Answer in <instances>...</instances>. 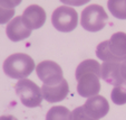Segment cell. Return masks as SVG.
Wrapping results in <instances>:
<instances>
[{"label":"cell","mask_w":126,"mask_h":120,"mask_svg":"<svg viewBox=\"0 0 126 120\" xmlns=\"http://www.w3.org/2000/svg\"><path fill=\"white\" fill-rule=\"evenodd\" d=\"M15 16V9L8 7L6 3H3L0 0V25L7 24L10 22L12 17Z\"/></svg>","instance_id":"obj_16"},{"label":"cell","mask_w":126,"mask_h":120,"mask_svg":"<svg viewBox=\"0 0 126 120\" xmlns=\"http://www.w3.org/2000/svg\"><path fill=\"white\" fill-rule=\"evenodd\" d=\"M102 79L114 87L125 82L121 73V62H104L102 65Z\"/></svg>","instance_id":"obj_12"},{"label":"cell","mask_w":126,"mask_h":120,"mask_svg":"<svg viewBox=\"0 0 126 120\" xmlns=\"http://www.w3.org/2000/svg\"><path fill=\"white\" fill-rule=\"evenodd\" d=\"M125 1H126V0H125Z\"/></svg>","instance_id":"obj_22"},{"label":"cell","mask_w":126,"mask_h":120,"mask_svg":"<svg viewBox=\"0 0 126 120\" xmlns=\"http://www.w3.org/2000/svg\"><path fill=\"white\" fill-rule=\"evenodd\" d=\"M68 92L69 87L65 79L57 84H52V85L43 84V87H41V93H43L44 99L50 103L63 101L68 96Z\"/></svg>","instance_id":"obj_10"},{"label":"cell","mask_w":126,"mask_h":120,"mask_svg":"<svg viewBox=\"0 0 126 120\" xmlns=\"http://www.w3.org/2000/svg\"><path fill=\"white\" fill-rule=\"evenodd\" d=\"M64 5L67 6H74V7H78V6H83L85 3L89 2L91 0H59Z\"/></svg>","instance_id":"obj_18"},{"label":"cell","mask_w":126,"mask_h":120,"mask_svg":"<svg viewBox=\"0 0 126 120\" xmlns=\"http://www.w3.org/2000/svg\"><path fill=\"white\" fill-rule=\"evenodd\" d=\"M121 73L123 76L124 81H126V60L121 62Z\"/></svg>","instance_id":"obj_20"},{"label":"cell","mask_w":126,"mask_h":120,"mask_svg":"<svg viewBox=\"0 0 126 120\" xmlns=\"http://www.w3.org/2000/svg\"><path fill=\"white\" fill-rule=\"evenodd\" d=\"M7 36L12 42H20L28 38L31 34V29H29L24 24L21 17H15L12 20H10L6 28Z\"/></svg>","instance_id":"obj_11"},{"label":"cell","mask_w":126,"mask_h":120,"mask_svg":"<svg viewBox=\"0 0 126 120\" xmlns=\"http://www.w3.org/2000/svg\"><path fill=\"white\" fill-rule=\"evenodd\" d=\"M75 76L78 82L77 92L80 96L91 98L97 96L100 91L99 77H102V65L97 61H83L77 66Z\"/></svg>","instance_id":"obj_1"},{"label":"cell","mask_w":126,"mask_h":120,"mask_svg":"<svg viewBox=\"0 0 126 120\" xmlns=\"http://www.w3.org/2000/svg\"><path fill=\"white\" fill-rule=\"evenodd\" d=\"M107 7L110 14L118 19H126V1L125 0H108Z\"/></svg>","instance_id":"obj_14"},{"label":"cell","mask_w":126,"mask_h":120,"mask_svg":"<svg viewBox=\"0 0 126 120\" xmlns=\"http://www.w3.org/2000/svg\"><path fill=\"white\" fill-rule=\"evenodd\" d=\"M108 19L106 11L99 5H91L81 11L80 24L84 29L92 33L102 30Z\"/></svg>","instance_id":"obj_5"},{"label":"cell","mask_w":126,"mask_h":120,"mask_svg":"<svg viewBox=\"0 0 126 120\" xmlns=\"http://www.w3.org/2000/svg\"><path fill=\"white\" fill-rule=\"evenodd\" d=\"M96 55L104 62H123L126 60V34L117 31L110 41H104L96 48Z\"/></svg>","instance_id":"obj_2"},{"label":"cell","mask_w":126,"mask_h":120,"mask_svg":"<svg viewBox=\"0 0 126 120\" xmlns=\"http://www.w3.org/2000/svg\"><path fill=\"white\" fill-rule=\"evenodd\" d=\"M21 18L29 29H38L46 23V11L40 6L31 5L25 9Z\"/></svg>","instance_id":"obj_8"},{"label":"cell","mask_w":126,"mask_h":120,"mask_svg":"<svg viewBox=\"0 0 126 120\" xmlns=\"http://www.w3.org/2000/svg\"><path fill=\"white\" fill-rule=\"evenodd\" d=\"M3 72L10 79H26L35 70V62L29 55L16 53L8 56L3 62Z\"/></svg>","instance_id":"obj_3"},{"label":"cell","mask_w":126,"mask_h":120,"mask_svg":"<svg viewBox=\"0 0 126 120\" xmlns=\"http://www.w3.org/2000/svg\"><path fill=\"white\" fill-rule=\"evenodd\" d=\"M1 1H2L3 3H6L8 7L15 9V7H17V6H19L20 3H21L22 0H1Z\"/></svg>","instance_id":"obj_19"},{"label":"cell","mask_w":126,"mask_h":120,"mask_svg":"<svg viewBox=\"0 0 126 120\" xmlns=\"http://www.w3.org/2000/svg\"><path fill=\"white\" fill-rule=\"evenodd\" d=\"M83 107L86 112L96 120L104 118L110 111L108 101L102 96H94L88 98Z\"/></svg>","instance_id":"obj_9"},{"label":"cell","mask_w":126,"mask_h":120,"mask_svg":"<svg viewBox=\"0 0 126 120\" xmlns=\"http://www.w3.org/2000/svg\"><path fill=\"white\" fill-rule=\"evenodd\" d=\"M112 101L117 106H123L126 103V81L123 83L115 85L110 94Z\"/></svg>","instance_id":"obj_15"},{"label":"cell","mask_w":126,"mask_h":120,"mask_svg":"<svg viewBox=\"0 0 126 120\" xmlns=\"http://www.w3.org/2000/svg\"><path fill=\"white\" fill-rule=\"evenodd\" d=\"M36 72H37L38 77L43 81V83L47 85L57 84L64 80L62 67L52 61L40 62L36 67Z\"/></svg>","instance_id":"obj_7"},{"label":"cell","mask_w":126,"mask_h":120,"mask_svg":"<svg viewBox=\"0 0 126 120\" xmlns=\"http://www.w3.org/2000/svg\"><path fill=\"white\" fill-rule=\"evenodd\" d=\"M0 120H18V119L15 118L14 116L8 115V116H1V117H0Z\"/></svg>","instance_id":"obj_21"},{"label":"cell","mask_w":126,"mask_h":120,"mask_svg":"<svg viewBox=\"0 0 126 120\" xmlns=\"http://www.w3.org/2000/svg\"><path fill=\"white\" fill-rule=\"evenodd\" d=\"M46 120H71V112L63 106H55L48 110Z\"/></svg>","instance_id":"obj_13"},{"label":"cell","mask_w":126,"mask_h":120,"mask_svg":"<svg viewBox=\"0 0 126 120\" xmlns=\"http://www.w3.org/2000/svg\"><path fill=\"white\" fill-rule=\"evenodd\" d=\"M51 23L57 30L69 33L74 30L78 24V14L73 7L62 6L52 12Z\"/></svg>","instance_id":"obj_6"},{"label":"cell","mask_w":126,"mask_h":120,"mask_svg":"<svg viewBox=\"0 0 126 120\" xmlns=\"http://www.w3.org/2000/svg\"><path fill=\"white\" fill-rule=\"evenodd\" d=\"M15 89L24 106L28 108H36L40 106L44 96L41 93V89L35 82L28 79H21L16 83Z\"/></svg>","instance_id":"obj_4"},{"label":"cell","mask_w":126,"mask_h":120,"mask_svg":"<svg viewBox=\"0 0 126 120\" xmlns=\"http://www.w3.org/2000/svg\"><path fill=\"white\" fill-rule=\"evenodd\" d=\"M71 120H96L85 111L84 107H78L71 112Z\"/></svg>","instance_id":"obj_17"}]
</instances>
